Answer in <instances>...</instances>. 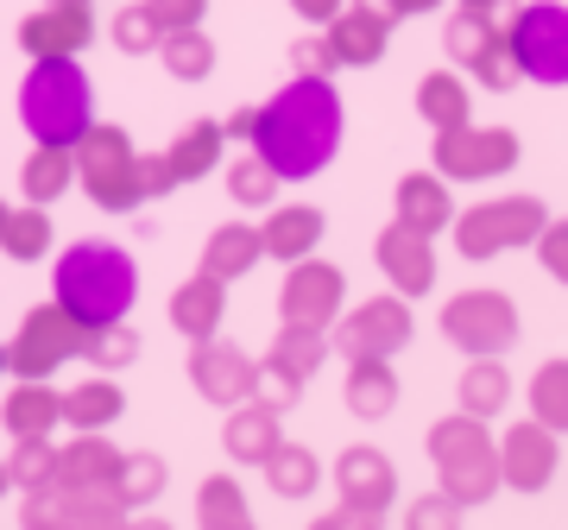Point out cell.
Here are the masks:
<instances>
[{
	"mask_svg": "<svg viewBox=\"0 0 568 530\" xmlns=\"http://www.w3.org/2000/svg\"><path fill=\"white\" fill-rule=\"evenodd\" d=\"M342 126H347V114H342L335 82L328 77H291L265 108H253L246 145L278 171L284 184H304V177H316V171L342 152Z\"/></svg>",
	"mask_w": 568,
	"mask_h": 530,
	"instance_id": "6da1fadb",
	"label": "cell"
},
{
	"mask_svg": "<svg viewBox=\"0 0 568 530\" xmlns=\"http://www.w3.org/2000/svg\"><path fill=\"white\" fill-rule=\"evenodd\" d=\"M51 297H58L82 328L126 323V309L140 297V265H133L126 246L77 241V246H63L58 265H51Z\"/></svg>",
	"mask_w": 568,
	"mask_h": 530,
	"instance_id": "7a4b0ae2",
	"label": "cell"
},
{
	"mask_svg": "<svg viewBox=\"0 0 568 530\" xmlns=\"http://www.w3.org/2000/svg\"><path fill=\"white\" fill-rule=\"evenodd\" d=\"M20 121L39 145H70L95 126V95H89V77L77 70V58H32L20 82Z\"/></svg>",
	"mask_w": 568,
	"mask_h": 530,
	"instance_id": "3957f363",
	"label": "cell"
},
{
	"mask_svg": "<svg viewBox=\"0 0 568 530\" xmlns=\"http://www.w3.org/2000/svg\"><path fill=\"white\" fill-rule=\"evenodd\" d=\"M429 468H436V487L448 499H462V506H487L493 492H506V480H499V436L480 417H467V410L429 424Z\"/></svg>",
	"mask_w": 568,
	"mask_h": 530,
	"instance_id": "277c9868",
	"label": "cell"
},
{
	"mask_svg": "<svg viewBox=\"0 0 568 530\" xmlns=\"http://www.w3.org/2000/svg\"><path fill=\"white\" fill-rule=\"evenodd\" d=\"M518 335H525V323L506 291H462L443 304V342L467 360H506Z\"/></svg>",
	"mask_w": 568,
	"mask_h": 530,
	"instance_id": "5b68a950",
	"label": "cell"
},
{
	"mask_svg": "<svg viewBox=\"0 0 568 530\" xmlns=\"http://www.w3.org/2000/svg\"><path fill=\"white\" fill-rule=\"evenodd\" d=\"M82 335H89V328H82L58 297L39 304V309H26L20 328H13V342L0 347V354H7V373H13V379H51V373H63V360H82Z\"/></svg>",
	"mask_w": 568,
	"mask_h": 530,
	"instance_id": "8992f818",
	"label": "cell"
},
{
	"mask_svg": "<svg viewBox=\"0 0 568 530\" xmlns=\"http://www.w3.org/2000/svg\"><path fill=\"white\" fill-rule=\"evenodd\" d=\"M410 335H417V316H410V297H398V291L342 309L335 328H328L342 360H398L410 347Z\"/></svg>",
	"mask_w": 568,
	"mask_h": 530,
	"instance_id": "52a82bcc",
	"label": "cell"
},
{
	"mask_svg": "<svg viewBox=\"0 0 568 530\" xmlns=\"http://www.w3.org/2000/svg\"><path fill=\"white\" fill-rule=\"evenodd\" d=\"M549 208L537 196H499V203H474L455 215V253L462 259H499L511 246H537Z\"/></svg>",
	"mask_w": 568,
	"mask_h": 530,
	"instance_id": "ba28073f",
	"label": "cell"
},
{
	"mask_svg": "<svg viewBox=\"0 0 568 530\" xmlns=\"http://www.w3.org/2000/svg\"><path fill=\"white\" fill-rule=\"evenodd\" d=\"M133 164H140V152H133V140H126L121 126H89L77 140V184L95 208H114V215L140 208Z\"/></svg>",
	"mask_w": 568,
	"mask_h": 530,
	"instance_id": "9c48e42d",
	"label": "cell"
},
{
	"mask_svg": "<svg viewBox=\"0 0 568 530\" xmlns=\"http://www.w3.org/2000/svg\"><path fill=\"white\" fill-rule=\"evenodd\" d=\"M506 51L518 63V77L562 89L568 82V7L562 0H530L518 7V20L506 26Z\"/></svg>",
	"mask_w": 568,
	"mask_h": 530,
	"instance_id": "30bf717a",
	"label": "cell"
},
{
	"mask_svg": "<svg viewBox=\"0 0 568 530\" xmlns=\"http://www.w3.org/2000/svg\"><path fill=\"white\" fill-rule=\"evenodd\" d=\"M347 309V278L328 259H297L278 285V316L284 323H304V328H335V316Z\"/></svg>",
	"mask_w": 568,
	"mask_h": 530,
	"instance_id": "8fae6325",
	"label": "cell"
},
{
	"mask_svg": "<svg viewBox=\"0 0 568 530\" xmlns=\"http://www.w3.org/2000/svg\"><path fill=\"white\" fill-rule=\"evenodd\" d=\"M190 386H196V398L234 410V405H246V398H253V386H260V360H253L246 347L222 342V335L190 342Z\"/></svg>",
	"mask_w": 568,
	"mask_h": 530,
	"instance_id": "7c38bea8",
	"label": "cell"
},
{
	"mask_svg": "<svg viewBox=\"0 0 568 530\" xmlns=\"http://www.w3.org/2000/svg\"><path fill=\"white\" fill-rule=\"evenodd\" d=\"M518 164V140L499 133V126H448L436 140V171L443 177H462V184H480V177H499Z\"/></svg>",
	"mask_w": 568,
	"mask_h": 530,
	"instance_id": "4fadbf2b",
	"label": "cell"
},
{
	"mask_svg": "<svg viewBox=\"0 0 568 530\" xmlns=\"http://www.w3.org/2000/svg\"><path fill=\"white\" fill-rule=\"evenodd\" d=\"M556 461H562L556 429H544L537 417H525V424H511L499 436V480H506V492H544L556 480Z\"/></svg>",
	"mask_w": 568,
	"mask_h": 530,
	"instance_id": "5bb4252c",
	"label": "cell"
},
{
	"mask_svg": "<svg viewBox=\"0 0 568 530\" xmlns=\"http://www.w3.org/2000/svg\"><path fill=\"white\" fill-rule=\"evenodd\" d=\"M335 492H342L347 506H366V511H392L398 499V468H392L386 449H373V442H347L335 455V468H328Z\"/></svg>",
	"mask_w": 568,
	"mask_h": 530,
	"instance_id": "9a60e30c",
	"label": "cell"
},
{
	"mask_svg": "<svg viewBox=\"0 0 568 530\" xmlns=\"http://www.w3.org/2000/svg\"><path fill=\"white\" fill-rule=\"evenodd\" d=\"M373 259H379V272H386V285L398 291V297H429V291H436V246H429V234H417V227L392 222L386 234H379V246H373Z\"/></svg>",
	"mask_w": 568,
	"mask_h": 530,
	"instance_id": "2e32d148",
	"label": "cell"
},
{
	"mask_svg": "<svg viewBox=\"0 0 568 530\" xmlns=\"http://www.w3.org/2000/svg\"><path fill=\"white\" fill-rule=\"evenodd\" d=\"M284 442V417L272 405H260V398H246V405L227 410L222 424V449L234 468H265V455Z\"/></svg>",
	"mask_w": 568,
	"mask_h": 530,
	"instance_id": "e0dca14e",
	"label": "cell"
},
{
	"mask_svg": "<svg viewBox=\"0 0 568 530\" xmlns=\"http://www.w3.org/2000/svg\"><path fill=\"white\" fill-rule=\"evenodd\" d=\"M114 473H121V449L102 429H77V442H63V461H58L63 492H114Z\"/></svg>",
	"mask_w": 568,
	"mask_h": 530,
	"instance_id": "ac0fdd59",
	"label": "cell"
},
{
	"mask_svg": "<svg viewBox=\"0 0 568 530\" xmlns=\"http://www.w3.org/2000/svg\"><path fill=\"white\" fill-rule=\"evenodd\" d=\"M89 39H95L89 7H44V13H32V20L20 26V44L32 58H77Z\"/></svg>",
	"mask_w": 568,
	"mask_h": 530,
	"instance_id": "d6986e66",
	"label": "cell"
},
{
	"mask_svg": "<svg viewBox=\"0 0 568 530\" xmlns=\"http://www.w3.org/2000/svg\"><path fill=\"white\" fill-rule=\"evenodd\" d=\"M328 354H335V342H328V328H304V323H284L272 342H265V367L284 373V379H297V386H310L316 373L328 367Z\"/></svg>",
	"mask_w": 568,
	"mask_h": 530,
	"instance_id": "ffe728a7",
	"label": "cell"
},
{
	"mask_svg": "<svg viewBox=\"0 0 568 530\" xmlns=\"http://www.w3.org/2000/svg\"><path fill=\"white\" fill-rule=\"evenodd\" d=\"M171 328L190 335V342H209V335H222V316H227V285H215L209 272H196L190 285L171 291Z\"/></svg>",
	"mask_w": 568,
	"mask_h": 530,
	"instance_id": "44dd1931",
	"label": "cell"
},
{
	"mask_svg": "<svg viewBox=\"0 0 568 530\" xmlns=\"http://www.w3.org/2000/svg\"><path fill=\"white\" fill-rule=\"evenodd\" d=\"M342 405H347V417H361V424L392 417V410H398V373H392V360H347Z\"/></svg>",
	"mask_w": 568,
	"mask_h": 530,
	"instance_id": "7402d4cb",
	"label": "cell"
},
{
	"mask_svg": "<svg viewBox=\"0 0 568 530\" xmlns=\"http://www.w3.org/2000/svg\"><path fill=\"white\" fill-rule=\"evenodd\" d=\"M323 208H304V203H291V208H272L260 227V241H265V259H284V265H297L316 253V241H323Z\"/></svg>",
	"mask_w": 568,
	"mask_h": 530,
	"instance_id": "603a6c76",
	"label": "cell"
},
{
	"mask_svg": "<svg viewBox=\"0 0 568 530\" xmlns=\"http://www.w3.org/2000/svg\"><path fill=\"white\" fill-rule=\"evenodd\" d=\"M511 391H518V379L506 373V360H467L462 379H455V410L493 424V417L511 405Z\"/></svg>",
	"mask_w": 568,
	"mask_h": 530,
	"instance_id": "cb8c5ba5",
	"label": "cell"
},
{
	"mask_svg": "<svg viewBox=\"0 0 568 530\" xmlns=\"http://www.w3.org/2000/svg\"><path fill=\"white\" fill-rule=\"evenodd\" d=\"M260 259H265V241H260V227H246V222H227V227H215V234L203 241V272L215 278V285L246 278Z\"/></svg>",
	"mask_w": 568,
	"mask_h": 530,
	"instance_id": "d4e9b609",
	"label": "cell"
},
{
	"mask_svg": "<svg viewBox=\"0 0 568 530\" xmlns=\"http://www.w3.org/2000/svg\"><path fill=\"white\" fill-rule=\"evenodd\" d=\"M0 424L7 436H51L63 424V391H51L44 379H20L0 405Z\"/></svg>",
	"mask_w": 568,
	"mask_h": 530,
	"instance_id": "484cf974",
	"label": "cell"
},
{
	"mask_svg": "<svg viewBox=\"0 0 568 530\" xmlns=\"http://www.w3.org/2000/svg\"><path fill=\"white\" fill-rule=\"evenodd\" d=\"M126 410V391L114 386V373H89L82 386L63 391V424L70 429H114Z\"/></svg>",
	"mask_w": 568,
	"mask_h": 530,
	"instance_id": "4316f807",
	"label": "cell"
},
{
	"mask_svg": "<svg viewBox=\"0 0 568 530\" xmlns=\"http://www.w3.org/2000/svg\"><path fill=\"white\" fill-rule=\"evenodd\" d=\"M398 222L417 227V234H443L455 227V203H448V184L443 177H398Z\"/></svg>",
	"mask_w": 568,
	"mask_h": 530,
	"instance_id": "83f0119b",
	"label": "cell"
},
{
	"mask_svg": "<svg viewBox=\"0 0 568 530\" xmlns=\"http://www.w3.org/2000/svg\"><path fill=\"white\" fill-rule=\"evenodd\" d=\"M265 487L278 492V499H310V492L323 487V461H316V449H304V442H278V449L265 455Z\"/></svg>",
	"mask_w": 568,
	"mask_h": 530,
	"instance_id": "f1b7e54d",
	"label": "cell"
},
{
	"mask_svg": "<svg viewBox=\"0 0 568 530\" xmlns=\"http://www.w3.org/2000/svg\"><path fill=\"white\" fill-rule=\"evenodd\" d=\"M70 184H77V152H70V145H39L20 171L26 203H58Z\"/></svg>",
	"mask_w": 568,
	"mask_h": 530,
	"instance_id": "f546056e",
	"label": "cell"
},
{
	"mask_svg": "<svg viewBox=\"0 0 568 530\" xmlns=\"http://www.w3.org/2000/svg\"><path fill=\"white\" fill-rule=\"evenodd\" d=\"M241 524H253L241 480L234 473H209L196 487V530H241Z\"/></svg>",
	"mask_w": 568,
	"mask_h": 530,
	"instance_id": "4dcf8cb0",
	"label": "cell"
},
{
	"mask_svg": "<svg viewBox=\"0 0 568 530\" xmlns=\"http://www.w3.org/2000/svg\"><path fill=\"white\" fill-rule=\"evenodd\" d=\"M164 487H171V468H164V455H152V449L121 455V473H114V499H121L126 511H145Z\"/></svg>",
	"mask_w": 568,
	"mask_h": 530,
	"instance_id": "1f68e13d",
	"label": "cell"
},
{
	"mask_svg": "<svg viewBox=\"0 0 568 530\" xmlns=\"http://www.w3.org/2000/svg\"><path fill=\"white\" fill-rule=\"evenodd\" d=\"M58 461L63 449L51 436H13V455H7V473L20 492H39V487H58Z\"/></svg>",
	"mask_w": 568,
	"mask_h": 530,
	"instance_id": "d6a6232c",
	"label": "cell"
},
{
	"mask_svg": "<svg viewBox=\"0 0 568 530\" xmlns=\"http://www.w3.org/2000/svg\"><path fill=\"white\" fill-rule=\"evenodd\" d=\"M335 58L342 63H366L386 51V13H373V7H354V13H342L335 20Z\"/></svg>",
	"mask_w": 568,
	"mask_h": 530,
	"instance_id": "836d02e7",
	"label": "cell"
},
{
	"mask_svg": "<svg viewBox=\"0 0 568 530\" xmlns=\"http://www.w3.org/2000/svg\"><path fill=\"white\" fill-rule=\"evenodd\" d=\"M525 398H530V417L562 436L568 429V360H544V367L530 373Z\"/></svg>",
	"mask_w": 568,
	"mask_h": 530,
	"instance_id": "e575fe53",
	"label": "cell"
},
{
	"mask_svg": "<svg viewBox=\"0 0 568 530\" xmlns=\"http://www.w3.org/2000/svg\"><path fill=\"white\" fill-rule=\"evenodd\" d=\"M164 159H171V171H178V184H190V177H203V171H215V159H222V126H215V121L183 126V133H178V145H171Z\"/></svg>",
	"mask_w": 568,
	"mask_h": 530,
	"instance_id": "d590c367",
	"label": "cell"
},
{
	"mask_svg": "<svg viewBox=\"0 0 568 530\" xmlns=\"http://www.w3.org/2000/svg\"><path fill=\"white\" fill-rule=\"evenodd\" d=\"M0 246H7L20 265L44 259V253H51V215H44V203L7 208V234H0Z\"/></svg>",
	"mask_w": 568,
	"mask_h": 530,
	"instance_id": "8d00e7d4",
	"label": "cell"
},
{
	"mask_svg": "<svg viewBox=\"0 0 568 530\" xmlns=\"http://www.w3.org/2000/svg\"><path fill=\"white\" fill-rule=\"evenodd\" d=\"M82 360L95 373H121V367H133L140 360V335L126 323H108V328H89L82 335Z\"/></svg>",
	"mask_w": 568,
	"mask_h": 530,
	"instance_id": "74e56055",
	"label": "cell"
},
{
	"mask_svg": "<svg viewBox=\"0 0 568 530\" xmlns=\"http://www.w3.org/2000/svg\"><path fill=\"white\" fill-rule=\"evenodd\" d=\"M278 171H272V164L260 159V152H246L241 164H234V171H227V196H234V203L241 208H272V196H278Z\"/></svg>",
	"mask_w": 568,
	"mask_h": 530,
	"instance_id": "f35d334b",
	"label": "cell"
},
{
	"mask_svg": "<svg viewBox=\"0 0 568 530\" xmlns=\"http://www.w3.org/2000/svg\"><path fill=\"white\" fill-rule=\"evenodd\" d=\"M159 51H164V70H171V77H183V82L209 77V63H215V51H209V39L196 32V26H183V32H164Z\"/></svg>",
	"mask_w": 568,
	"mask_h": 530,
	"instance_id": "ab89813d",
	"label": "cell"
},
{
	"mask_svg": "<svg viewBox=\"0 0 568 530\" xmlns=\"http://www.w3.org/2000/svg\"><path fill=\"white\" fill-rule=\"evenodd\" d=\"M126 518H133V511H126L114 492H70L63 530H126Z\"/></svg>",
	"mask_w": 568,
	"mask_h": 530,
	"instance_id": "60d3db41",
	"label": "cell"
},
{
	"mask_svg": "<svg viewBox=\"0 0 568 530\" xmlns=\"http://www.w3.org/2000/svg\"><path fill=\"white\" fill-rule=\"evenodd\" d=\"M462 499H448L443 487L436 492H417V499H410L405 506V530H462Z\"/></svg>",
	"mask_w": 568,
	"mask_h": 530,
	"instance_id": "b9f144b4",
	"label": "cell"
},
{
	"mask_svg": "<svg viewBox=\"0 0 568 530\" xmlns=\"http://www.w3.org/2000/svg\"><path fill=\"white\" fill-rule=\"evenodd\" d=\"M424 114L443 126V133L448 126H467V89L455 77H429L424 82Z\"/></svg>",
	"mask_w": 568,
	"mask_h": 530,
	"instance_id": "7bdbcfd3",
	"label": "cell"
},
{
	"mask_svg": "<svg viewBox=\"0 0 568 530\" xmlns=\"http://www.w3.org/2000/svg\"><path fill=\"white\" fill-rule=\"evenodd\" d=\"M63 518H70V492H63V487H39V492H26V506H20V530H63Z\"/></svg>",
	"mask_w": 568,
	"mask_h": 530,
	"instance_id": "ee69618b",
	"label": "cell"
},
{
	"mask_svg": "<svg viewBox=\"0 0 568 530\" xmlns=\"http://www.w3.org/2000/svg\"><path fill=\"white\" fill-rule=\"evenodd\" d=\"M159 39H164V26H159L152 7H126L121 20H114V44H121V51H152Z\"/></svg>",
	"mask_w": 568,
	"mask_h": 530,
	"instance_id": "f6af8a7d",
	"label": "cell"
},
{
	"mask_svg": "<svg viewBox=\"0 0 568 530\" xmlns=\"http://www.w3.org/2000/svg\"><path fill=\"white\" fill-rule=\"evenodd\" d=\"M537 259H544V272L556 278V285H568V222H556V215L544 222V234H537Z\"/></svg>",
	"mask_w": 568,
	"mask_h": 530,
	"instance_id": "bcb514c9",
	"label": "cell"
},
{
	"mask_svg": "<svg viewBox=\"0 0 568 530\" xmlns=\"http://www.w3.org/2000/svg\"><path fill=\"white\" fill-rule=\"evenodd\" d=\"M316 530H386V511H366V506L335 499V511H323V518H316Z\"/></svg>",
	"mask_w": 568,
	"mask_h": 530,
	"instance_id": "7dc6e473",
	"label": "cell"
},
{
	"mask_svg": "<svg viewBox=\"0 0 568 530\" xmlns=\"http://www.w3.org/2000/svg\"><path fill=\"white\" fill-rule=\"evenodd\" d=\"M133 177H140V203H152V196H171L178 190V171H171V159H140L133 164Z\"/></svg>",
	"mask_w": 568,
	"mask_h": 530,
	"instance_id": "c3c4849f",
	"label": "cell"
},
{
	"mask_svg": "<svg viewBox=\"0 0 568 530\" xmlns=\"http://www.w3.org/2000/svg\"><path fill=\"white\" fill-rule=\"evenodd\" d=\"M253 398H260V405H272V410L284 417V410L304 398V386H297V379H284V373H272V367H260V386H253Z\"/></svg>",
	"mask_w": 568,
	"mask_h": 530,
	"instance_id": "681fc988",
	"label": "cell"
},
{
	"mask_svg": "<svg viewBox=\"0 0 568 530\" xmlns=\"http://www.w3.org/2000/svg\"><path fill=\"white\" fill-rule=\"evenodd\" d=\"M152 13H159L164 32H183V26L203 20V0H152Z\"/></svg>",
	"mask_w": 568,
	"mask_h": 530,
	"instance_id": "f907efd6",
	"label": "cell"
},
{
	"mask_svg": "<svg viewBox=\"0 0 568 530\" xmlns=\"http://www.w3.org/2000/svg\"><path fill=\"white\" fill-rule=\"evenodd\" d=\"M126 530H178V524H171V518H152V511H133V518H126Z\"/></svg>",
	"mask_w": 568,
	"mask_h": 530,
	"instance_id": "816d5d0a",
	"label": "cell"
},
{
	"mask_svg": "<svg viewBox=\"0 0 568 530\" xmlns=\"http://www.w3.org/2000/svg\"><path fill=\"white\" fill-rule=\"evenodd\" d=\"M297 13H310V20H328V13H335V0H297Z\"/></svg>",
	"mask_w": 568,
	"mask_h": 530,
	"instance_id": "f5cc1de1",
	"label": "cell"
},
{
	"mask_svg": "<svg viewBox=\"0 0 568 530\" xmlns=\"http://www.w3.org/2000/svg\"><path fill=\"white\" fill-rule=\"evenodd\" d=\"M392 7H405V13H417V7H436V0H392Z\"/></svg>",
	"mask_w": 568,
	"mask_h": 530,
	"instance_id": "db71d44e",
	"label": "cell"
},
{
	"mask_svg": "<svg viewBox=\"0 0 568 530\" xmlns=\"http://www.w3.org/2000/svg\"><path fill=\"white\" fill-rule=\"evenodd\" d=\"M7 487H13V473H7V461H0V499H7Z\"/></svg>",
	"mask_w": 568,
	"mask_h": 530,
	"instance_id": "11a10c76",
	"label": "cell"
},
{
	"mask_svg": "<svg viewBox=\"0 0 568 530\" xmlns=\"http://www.w3.org/2000/svg\"><path fill=\"white\" fill-rule=\"evenodd\" d=\"M44 7H82V0H44Z\"/></svg>",
	"mask_w": 568,
	"mask_h": 530,
	"instance_id": "9f6ffc18",
	"label": "cell"
},
{
	"mask_svg": "<svg viewBox=\"0 0 568 530\" xmlns=\"http://www.w3.org/2000/svg\"><path fill=\"white\" fill-rule=\"evenodd\" d=\"M467 7H480V13H487V7H493V0H467Z\"/></svg>",
	"mask_w": 568,
	"mask_h": 530,
	"instance_id": "6f0895ef",
	"label": "cell"
},
{
	"mask_svg": "<svg viewBox=\"0 0 568 530\" xmlns=\"http://www.w3.org/2000/svg\"><path fill=\"white\" fill-rule=\"evenodd\" d=\"M0 234H7V203H0Z\"/></svg>",
	"mask_w": 568,
	"mask_h": 530,
	"instance_id": "680465c9",
	"label": "cell"
},
{
	"mask_svg": "<svg viewBox=\"0 0 568 530\" xmlns=\"http://www.w3.org/2000/svg\"><path fill=\"white\" fill-rule=\"evenodd\" d=\"M0 373H7V354H0Z\"/></svg>",
	"mask_w": 568,
	"mask_h": 530,
	"instance_id": "91938a15",
	"label": "cell"
},
{
	"mask_svg": "<svg viewBox=\"0 0 568 530\" xmlns=\"http://www.w3.org/2000/svg\"><path fill=\"white\" fill-rule=\"evenodd\" d=\"M241 530H260V524H241Z\"/></svg>",
	"mask_w": 568,
	"mask_h": 530,
	"instance_id": "94428289",
	"label": "cell"
},
{
	"mask_svg": "<svg viewBox=\"0 0 568 530\" xmlns=\"http://www.w3.org/2000/svg\"><path fill=\"white\" fill-rule=\"evenodd\" d=\"M310 530H316V524H310Z\"/></svg>",
	"mask_w": 568,
	"mask_h": 530,
	"instance_id": "6125c7cd",
	"label": "cell"
}]
</instances>
